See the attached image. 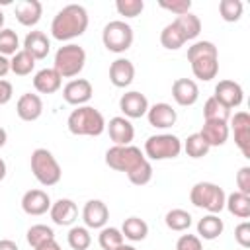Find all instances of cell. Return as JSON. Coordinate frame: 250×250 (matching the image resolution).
Segmentation results:
<instances>
[{
    "mask_svg": "<svg viewBox=\"0 0 250 250\" xmlns=\"http://www.w3.org/2000/svg\"><path fill=\"white\" fill-rule=\"evenodd\" d=\"M88 29V12L80 4H68L51 21V35L57 41H70Z\"/></svg>",
    "mask_w": 250,
    "mask_h": 250,
    "instance_id": "1",
    "label": "cell"
},
{
    "mask_svg": "<svg viewBox=\"0 0 250 250\" xmlns=\"http://www.w3.org/2000/svg\"><path fill=\"white\" fill-rule=\"evenodd\" d=\"M68 131L76 137H98L105 131L104 115L92 105H80L70 111L66 119Z\"/></svg>",
    "mask_w": 250,
    "mask_h": 250,
    "instance_id": "2",
    "label": "cell"
},
{
    "mask_svg": "<svg viewBox=\"0 0 250 250\" xmlns=\"http://www.w3.org/2000/svg\"><path fill=\"white\" fill-rule=\"evenodd\" d=\"M225 199H227L225 189L213 182H197L189 189V201L195 207L209 211L211 215H217L225 209Z\"/></svg>",
    "mask_w": 250,
    "mask_h": 250,
    "instance_id": "3",
    "label": "cell"
},
{
    "mask_svg": "<svg viewBox=\"0 0 250 250\" xmlns=\"http://www.w3.org/2000/svg\"><path fill=\"white\" fill-rule=\"evenodd\" d=\"M86 64V51L76 45V43H68L57 49L55 53V62L53 68L61 74V78H72L78 76L82 72Z\"/></svg>",
    "mask_w": 250,
    "mask_h": 250,
    "instance_id": "4",
    "label": "cell"
},
{
    "mask_svg": "<svg viewBox=\"0 0 250 250\" xmlns=\"http://www.w3.org/2000/svg\"><path fill=\"white\" fill-rule=\"evenodd\" d=\"M31 172H33L35 180L47 188L59 184L61 176H62V170H61L57 158L47 148H35L31 152Z\"/></svg>",
    "mask_w": 250,
    "mask_h": 250,
    "instance_id": "5",
    "label": "cell"
},
{
    "mask_svg": "<svg viewBox=\"0 0 250 250\" xmlns=\"http://www.w3.org/2000/svg\"><path fill=\"white\" fill-rule=\"evenodd\" d=\"M182 152V141L176 135L160 133L152 135L145 141V158L150 160H168L176 158Z\"/></svg>",
    "mask_w": 250,
    "mask_h": 250,
    "instance_id": "6",
    "label": "cell"
},
{
    "mask_svg": "<svg viewBox=\"0 0 250 250\" xmlns=\"http://www.w3.org/2000/svg\"><path fill=\"white\" fill-rule=\"evenodd\" d=\"M133 27L125 23L123 20H113L104 25L102 41L104 47L111 53H125L133 45Z\"/></svg>",
    "mask_w": 250,
    "mask_h": 250,
    "instance_id": "7",
    "label": "cell"
},
{
    "mask_svg": "<svg viewBox=\"0 0 250 250\" xmlns=\"http://www.w3.org/2000/svg\"><path fill=\"white\" fill-rule=\"evenodd\" d=\"M145 158V152H141L139 146H133V145H127V146H111L105 150V164L111 168V170H117V172H125L129 174L133 168H137Z\"/></svg>",
    "mask_w": 250,
    "mask_h": 250,
    "instance_id": "8",
    "label": "cell"
},
{
    "mask_svg": "<svg viewBox=\"0 0 250 250\" xmlns=\"http://www.w3.org/2000/svg\"><path fill=\"white\" fill-rule=\"evenodd\" d=\"M230 129L234 133V143L244 158H250V115L246 111H236L230 115Z\"/></svg>",
    "mask_w": 250,
    "mask_h": 250,
    "instance_id": "9",
    "label": "cell"
},
{
    "mask_svg": "<svg viewBox=\"0 0 250 250\" xmlns=\"http://www.w3.org/2000/svg\"><path fill=\"white\" fill-rule=\"evenodd\" d=\"M92 94H94V88H92L90 80H86V78H74V80H70V82L62 88V98H64V102L70 104V105H76V107L86 105V104L90 102Z\"/></svg>",
    "mask_w": 250,
    "mask_h": 250,
    "instance_id": "10",
    "label": "cell"
},
{
    "mask_svg": "<svg viewBox=\"0 0 250 250\" xmlns=\"http://www.w3.org/2000/svg\"><path fill=\"white\" fill-rule=\"evenodd\" d=\"M119 109L123 111V115L127 119H139V117L146 115L148 100H146L145 94H141L137 90H131V92H125L119 98Z\"/></svg>",
    "mask_w": 250,
    "mask_h": 250,
    "instance_id": "11",
    "label": "cell"
},
{
    "mask_svg": "<svg viewBox=\"0 0 250 250\" xmlns=\"http://www.w3.org/2000/svg\"><path fill=\"white\" fill-rule=\"evenodd\" d=\"M105 129L115 146H127L135 139V127L131 125V121L127 117H121V115L111 117L109 123H105Z\"/></svg>",
    "mask_w": 250,
    "mask_h": 250,
    "instance_id": "12",
    "label": "cell"
},
{
    "mask_svg": "<svg viewBox=\"0 0 250 250\" xmlns=\"http://www.w3.org/2000/svg\"><path fill=\"white\" fill-rule=\"evenodd\" d=\"M109 219V209L102 199H90L86 201L82 209V221L86 229H104Z\"/></svg>",
    "mask_w": 250,
    "mask_h": 250,
    "instance_id": "13",
    "label": "cell"
},
{
    "mask_svg": "<svg viewBox=\"0 0 250 250\" xmlns=\"http://www.w3.org/2000/svg\"><path fill=\"white\" fill-rule=\"evenodd\" d=\"M213 98H217L223 105H227L229 109L238 107L244 100V92L242 86L234 80H219V84L215 86V94Z\"/></svg>",
    "mask_w": 250,
    "mask_h": 250,
    "instance_id": "14",
    "label": "cell"
},
{
    "mask_svg": "<svg viewBox=\"0 0 250 250\" xmlns=\"http://www.w3.org/2000/svg\"><path fill=\"white\" fill-rule=\"evenodd\" d=\"M21 209L25 215L39 217L51 209V197L43 189H29L21 197Z\"/></svg>",
    "mask_w": 250,
    "mask_h": 250,
    "instance_id": "15",
    "label": "cell"
},
{
    "mask_svg": "<svg viewBox=\"0 0 250 250\" xmlns=\"http://www.w3.org/2000/svg\"><path fill=\"white\" fill-rule=\"evenodd\" d=\"M49 213H51V219H53L55 225H59V227H70L76 221V217H78V207H76V203L72 199L61 197L55 203H51Z\"/></svg>",
    "mask_w": 250,
    "mask_h": 250,
    "instance_id": "16",
    "label": "cell"
},
{
    "mask_svg": "<svg viewBox=\"0 0 250 250\" xmlns=\"http://www.w3.org/2000/svg\"><path fill=\"white\" fill-rule=\"evenodd\" d=\"M146 119L152 127L156 129H168L176 123L178 119V113L176 109L166 104V102H160V104H154V105H148V111H146Z\"/></svg>",
    "mask_w": 250,
    "mask_h": 250,
    "instance_id": "17",
    "label": "cell"
},
{
    "mask_svg": "<svg viewBox=\"0 0 250 250\" xmlns=\"http://www.w3.org/2000/svg\"><path fill=\"white\" fill-rule=\"evenodd\" d=\"M172 98L178 105H193L199 100V88L191 78H178L172 84Z\"/></svg>",
    "mask_w": 250,
    "mask_h": 250,
    "instance_id": "18",
    "label": "cell"
},
{
    "mask_svg": "<svg viewBox=\"0 0 250 250\" xmlns=\"http://www.w3.org/2000/svg\"><path fill=\"white\" fill-rule=\"evenodd\" d=\"M16 113H18V117L21 121H35V119H39L41 113H43L41 98L37 94H31V92L21 94L18 104H16Z\"/></svg>",
    "mask_w": 250,
    "mask_h": 250,
    "instance_id": "19",
    "label": "cell"
},
{
    "mask_svg": "<svg viewBox=\"0 0 250 250\" xmlns=\"http://www.w3.org/2000/svg\"><path fill=\"white\" fill-rule=\"evenodd\" d=\"M14 14H16V20L21 25L31 27V25L39 23V20L43 16V4L39 0H21V2L16 4Z\"/></svg>",
    "mask_w": 250,
    "mask_h": 250,
    "instance_id": "20",
    "label": "cell"
},
{
    "mask_svg": "<svg viewBox=\"0 0 250 250\" xmlns=\"http://www.w3.org/2000/svg\"><path fill=\"white\" fill-rule=\"evenodd\" d=\"M135 78V64L129 59H115L109 66V82L115 88H127Z\"/></svg>",
    "mask_w": 250,
    "mask_h": 250,
    "instance_id": "21",
    "label": "cell"
},
{
    "mask_svg": "<svg viewBox=\"0 0 250 250\" xmlns=\"http://www.w3.org/2000/svg\"><path fill=\"white\" fill-rule=\"evenodd\" d=\"M23 51H27L35 61H41L51 51V41L43 31H29L23 39Z\"/></svg>",
    "mask_w": 250,
    "mask_h": 250,
    "instance_id": "22",
    "label": "cell"
},
{
    "mask_svg": "<svg viewBox=\"0 0 250 250\" xmlns=\"http://www.w3.org/2000/svg\"><path fill=\"white\" fill-rule=\"evenodd\" d=\"M229 125L225 121H205L199 135L209 146H223L229 139Z\"/></svg>",
    "mask_w": 250,
    "mask_h": 250,
    "instance_id": "23",
    "label": "cell"
},
{
    "mask_svg": "<svg viewBox=\"0 0 250 250\" xmlns=\"http://www.w3.org/2000/svg\"><path fill=\"white\" fill-rule=\"evenodd\" d=\"M61 84L62 78L55 68H41L33 76V88L39 94H55L57 90H61Z\"/></svg>",
    "mask_w": 250,
    "mask_h": 250,
    "instance_id": "24",
    "label": "cell"
},
{
    "mask_svg": "<svg viewBox=\"0 0 250 250\" xmlns=\"http://www.w3.org/2000/svg\"><path fill=\"white\" fill-rule=\"evenodd\" d=\"M189 64H191L193 76L203 82L213 80L219 72V57H199V59L189 61Z\"/></svg>",
    "mask_w": 250,
    "mask_h": 250,
    "instance_id": "25",
    "label": "cell"
},
{
    "mask_svg": "<svg viewBox=\"0 0 250 250\" xmlns=\"http://www.w3.org/2000/svg\"><path fill=\"white\" fill-rule=\"evenodd\" d=\"M225 230V223L219 215H205L203 219L197 221V234L203 240H215L217 236H221Z\"/></svg>",
    "mask_w": 250,
    "mask_h": 250,
    "instance_id": "26",
    "label": "cell"
},
{
    "mask_svg": "<svg viewBox=\"0 0 250 250\" xmlns=\"http://www.w3.org/2000/svg\"><path fill=\"white\" fill-rule=\"evenodd\" d=\"M225 207L229 209L230 215L238 219H248L250 217V195H244L240 191H232L225 199Z\"/></svg>",
    "mask_w": 250,
    "mask_h": 250,
    "instance_id": "27",
    "label": "cell"
},
{
    "mask_svg": "<svg viewBox=\"0 0 250 250\" xmlns=\"http://www.w3.org/2000/svg\"><path fill=\"white\" fill-rule=\"evenodd\" d=\"M121 234H123V238H127L131 242L145 240L148 234V225L139 217H129L121 225Z\"/></svg>",
    "mask_w": 250,
    "mask_h": 250,
    "instance_id": "28",
    "label": "cell"
},
{
    "mask_svg": "<svg viewBox=\"0 0 250 250\" xmlns=\"http://www.w3.org/2000/svg\"><path fill=\"white\" fill-rule=\"evenodd\" d=\"M174 23L180 27V31L184 33L186 41L195 39V37L199 35V31H201V20H199L195 14H191V12H188V14H184V16H178V18L174 20Z\"/></svg>",
    "mask_w": 250,
    "mask_h": 250,
    "instance_id": "29",
    "label": "cell"
},
{
    "mask_svg": "<svg viewBox=\"0 0 250 250\" xmlns=\"http://www.w3.org/2000/svg\"><path fill=\"white\" fill-rule=\"evenodd\" d=\"M25 238H27V244H29L33 250H37L39 246H43V244L55 240V232H53V229L47 227V225H33V227L27 229Z\"/></svg>",
    "mask_w": 250,
    "mask_h": 250,
    "instance_id": "30",
    "label": "cell"
},
{
    "mask_svg": "<svg viewBox=\"0 0 250 250\" xmlns=\"http://www.w3.org/2000/svg\"><path fill=\"white\" fill-rule=\"evenodd\" d=\"M160 43H162L164 49L176 51V49H180V47L186 43V37H184V33L180 31V27L172 21V23L164 25V29L160 31Z\"/></svg>",
    "mask_w": 250,
    "mask_h": 250,
    "instance_id": "31",
    "label": "cell"
},
{
    "mask_svg": "<svg viewBox=\"0 0 250 250\" xmlns=\"http://www.w3.org/2000/svg\"><path fill=\"white\" fill-rule=\"evenodd\" d=\"M33 68H35V59L27 51H23V49H20L10 59V70L14 74H18V76H27V74H31Z\"/></svg>",
    "mask_w": 250,
    "mask_h": 250,
    "instance_id": "32",
    "label": "cell"
},
{
    "mask_svg": "<svg viewBox=\"0 0 250 250\" xmlns=\"http://www.w3.org/2000/svg\"><path fill=\"white\" fill-rule=\"evenodd\" d=\"M203 117L205 121H229L230 119V109L227 105H223L217 98H209L203 105Z\"/></svg>",
    "mask_w": 250,
    "mask_h": 250,
    "instance_id": "33",
    "label": "cell"
},
{
    "mask_svg": "<svg viewBox=\"0 0 250 250\" xmlns=\"http://www.w3.org/2000/svg\"><path fill=\"white\" fill-rule=\"evenodd\" d=\"M164 223L170 230H176V232H184L191 227V215L184 209H170L164 217Z\"/></svg>",
    "mask_w": 250,
    "mask_h": 250,
    "instance_id": "34",
    "label": "cell"
},
{
    "mask_svg": "<svg viewBox=\"0 0 250 250\" xmlns=\"http://www.w3.org/2000/svg\"><path fill=\"white\" fill-rule=\"evenodd\" d=\"M98 242H100L102 250H117L121 244H125L121 230L115 229V227H104V229H100Z\"/></svg>",
    "mask_w": 250,
    "mask_h": 250,
    "instance_id": "35",
    "label": "cell"
},
{
    "mask_svg": "<svg viewBox=\"0 0 250 250\" xmlns=\"http://www.w3.org/2000/svg\"><path fill=\"white\" fill-rule=\"evenodd\" d=\"M182 148L186 150V154L189 156V158H203L207 152H209V145L203 141V137L199 135V133H193V135H189L188 139H186V143L182 145Z\"/></svg>",
    "mask_w": 250,
    "mask_h": 250,
    "instance_id": "36",
    "label": "cell"
},
{
    "mask_svg": "<svg viewBox=\"0 0 250 250\" xmlns=\"http://www.w3.org/2000/svg\"><path fill=\"white\" fill-rule=\"evenodd\" d=\"M66 240L72 250H88V246L92 244V236L86 227H72L66 234Z\"/></svg>",
    "mask_w": 250,
    "mask_h": 250,
    "instance_id": "37",
    "label": "cell"
},
{
    "mask_svg": "<svg viewBox=\"0 0 250 250\" xmlns=\"http://www.w3.org/2000/svg\"><path fill=\"white\" fill-rule=\"evenodd\" d=\"M20 51V39H18V33L10 27H4L0 29V55L8 57V55H16Z\"/></svg>",
    "mask_w": 250,
    "mask_h": 250,
    "instance_id": "38",
    "label": "cell"
},
{
    "mask_svg": "<svg viewBox=\"0 0 250 250\" xmlns=\"http://www.w3.org/2000/svg\"><path fill=\"white\" fill-rule=\"evenodd\" d=\"M244 4L240 0H221L219 2V14L225 21H238L242 16Z\"/></svg>",
    "mask_w": 250,
    "mask_h": 250,
    "instance_id": "39",
    "label": "cell"
},
{
    "mask_svg": "<svg viewBox=\"0 0 250 250\" xmlns=\"http://www.w3.org/2000/svg\"><path fill=\"white\" fill-rule=\"evenodd\" d=\"M127 178H129V182L133 186H145V184H148L152 180V166H150V162L148 160H143L137 168H133L127 174Z\"/></svg>",
    "mask_w": 250,
    "mask_h": 250,
    "instance_id": "40",
    "label": "cell"
},
{
    "mask_svg": "<svg viewBox=\"0 0 250 250\" xmlns=\"http://www.w3.org/2000/svg\"><path fill=\"white\" fill-rule=\"evenodd\" d=\"M199 57H219L217 47L211 41H195L191 47H188V61H193Z\"/></svg>",
    "mask_w": 250,
    "mask_h": 250,
    "instance_id": "41",
    "label": "cell"
},
{
    "mask_svg": "<svg viewBox=\"0 0 250 250\" xmlns=\"http://www.w3.org/2000/svg\"><path fill=\"white\" fill-rule=\"evenodd\" d=\"M115 10L119 12V16L137 18L145 10V2L143 0H117L115 2Z\"/></svg>",
    "mask_w": 250,
    "mask_h": 250,
    "instance_id": "42",
    "label": "cell"
},
{
    "mask_svg": "<svg viewBox=\"0 0 250 250\" xmlns=\"http://www.w3.org/2000/svg\"><path fill=\"white\" fill-rule=\"evenodd\" d=\"M158 6L176 14V16H184L191 10V0H160Z\"/></svg>",
    "mask_w": 250,
    "mask_h": 250,
    "instance_id": "43",
    "label": "cell"
},
{
    "mask_svg": "<svg viewBox=\"0 0 250 250\" xmlns=\"http://www.w3.org/2000/svg\"><path fill=\"white\" fill-rule=\"evenodd\" d=\"M176 250H203V244L197 234H182L176 242Z\"/></svg>",
    "mask_w": 250,
    "mask_h": 250,
    "instance_id": "44",
    "label": "cell"
},
{
    "mask_svg": "<svg viewBox=\"0 0 250 250\" xmlns=\"http://www.w3.org/2000/svg\"><path fill=\"white\" fill-rule=\"evenodd\" d=\"M236 186L240 193L250 195V166H242L236 172Z\"/></svg>",
    "mask_w": 250,
    "mask_h": 250,
    "instance_id": "45",
    "label": "cell"
},
{
    "mask_svg": "<svg viewBox=\"0 0 250 250\" xmlns=\"http://www.w3.org/2000/svg\"><path fill=\"white\" fill-rule=\"evenodd\" d=\"M234 240H236L242 248H248V246H250V223H248V221H242V223L234 229Z\"/></svg>",
    "mask_w": 250,
    "mask_h": 250,
    "instance_id": "46",
    "label": "cell"
},
{
    "mask_svg": "<svg viewBox=\"0 0 250 250\" xmlns=\"http://www.w3.org/2000/svg\"><path fill=\"white\" fill-rule=\"evenodd\" d=\"M12 94H14V88L8 80H0V105L8 104L12 100Z\"/></svg>",
    "mask_w": 250,
    "mask_h": 250,
    "instance_id": "47",
    "label": "cell"
},
{
    "mask_svg": "<svg viewBox=\"0 0 250 250\" xmlns=\"http://www.w3.org/2000/svg\"><path fill=\"white\" fill-rule=\"evenodd\" d=\"M8 72H10V59L4 57V55H0V80H2Z\"/></svg>",
    "mask_w": 250,
    "mask_h": 250,
    "instance_id": "48",
    "label": "cell"
},
{
    "mask_svg": "<svg viewBox=\"0 0 250 250\" xmlns=\"http://www.w3.org/2000/svg\"><path fill=\"white\" fill-rule=\"evenodd\" d=\"M0 250H20V248H18V244L14 240L4 238V240H0Z\"/></svg>",
    "mask_w": 250,
    "mask_h": 250,
    "instance_id": "49",
    "label": "cell"
},
{
    "mask_svg": "<svg viewBox=\"0 0 250 250\" xmlns=\"http://www.w3.org/2000/svg\"><path fill=\"white\" fill-rule=\"evenodd\" d=\"M37 250H62L55 240H51V242H47V244H43V246H39Z\"/></svg>",
    "mask_w": 250,
    "mask_h": 250,
    "instance_id": "50",
    "label": "cell"
},
{
    "mask_svg": "<svg viewBox=\"0 0 250 250\" xmlns=\"http://www.w3.org/2000/svg\"><path fill=\"white\" fill-rule=\"evenodd\" d=\"M6 141H8V133H6V129L0 127V148L6 145Z\"/></svg>",
    "mask_w": 250,
    "mask_h": 250,
    "instance_id": "51",
    "label": "cell"
},
{
    "mask_svg": "<svg viewBox=\"0 0 250 250\" xmlns=\"http://www.w3.org/2000/svg\"><path fill=\"white\" fill-rule=\"evenodd\" d=\"M6 172H8V168H6V162L0 158V182L6 178Z\"/></svg>",
    "mask_w": 250,
    "mask_h": 250,
    "instance_id": "52",
    "label": "cell"
},
{
    "mask_svg": "<svg viewBox=\"0 0 250 250\" xmlns=\"http://www.w3.org/2000/svg\"><path fill=\"white\" fill-rule=\"evenodd\" d=\"M117 250H137V248H135V246H131V244H121Z\"/></svg>",
    "mask_w": 250,
    "mask_h": 250,
    "instance_id": "53",
    "label": "cell"
},
{
    "mask_svg": "<svg viewBox=\"0 0 250 250\" xmlns=\"http://www.w3.org/2000/svg\"><path fill=\"white\" fill-rule=\"evenodd\" d=\"M0 29H4V12L0 10Z\"/></svg>",
    "mask_w": 250,
    "mask_h": 250,
    "instance_id": "54",
    "label": "cell"
}]
</instances>
